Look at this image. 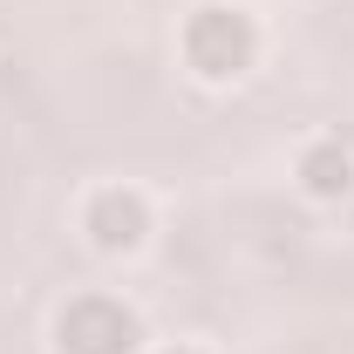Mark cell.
<instances>
[{
	"mask_svg": "<svg viewBox=\"0 0 354 354\" xmlns=\"http://www.w3.org/2000/svg\"><path fill=\"white\" fill-rule=\"evenodd\" d=\"M88 232H95V245H102V252H130L136 239H143V205L123 198V191H109V198H95Z\"/></svg>",
	"mask_w": 354,
	"mask_h": 354,
	"instance_id": "obj_1",
	"label": "cell"
},
{
	"mask_svg": "<svg viewBox=\"0 0 354 354\" xmlns=\"http://www.w3.org/2000/svg\"><path fill=\"white\" fill-rule=\"evenodd\" d=\"M300 184H307V198H348L354 191V157L341 143H313L300 157Z\"/></svg>",
	"mask_w": 354,
	"mask_h": 354,
	"instance_id": "obj_2",
	"label": "cell"
}]
</instances>
